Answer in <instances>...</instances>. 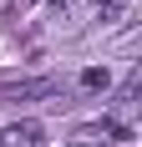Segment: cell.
<instances>
[{
	"label": "cell",
	"instance_id": "8992f818",
	"mask_svg": "<svg viewBox=\"0 0 142 147\" xmlns=\"http://www.w3.org/2000/svg\"><path fill=\"white\" fill-rule=\"evenodd\" d=\"M46 5H56V10H66V5H71V0H46Z\"/></svg>",
	"mask_w": 142,
	"mask_h": 147
},
{
	"label": "cell",
	"instance_id": "277c9868",
	"mask_svg": "<svg viewBox=\"0 0 142 147\" xmlns=\"http://www.w3.org/2000/svg\"><path fill=\"white\" fill-rule=\"evenodd\" d=\"M132 96H137V71L122 81V91H117V112H127V107H132Z\"/></svg>",
	"mask_w": 142,
	"mask_h": 147
},
{
	"label": "cell",
	"instance_id": "52a82bcc",
	"mask_svg": "<svg viewBox=\"0 0 142 147\" xmlns=\"http://www.w3.org/2000/svg\"><path fill=\"white\" fill-rule=\"evenodd\" d=\"M71 147H91V142H81V137H76V142H71Z\"/></svg>",
	"mask_w": 142,
	"mask_h": 147
},
{
	"label": "cell",
	"instance_id": "3957f363",
	"mask_svg": "<svg viewBox=\"0 0 142 147\" xmlns=\"http://www.w3.org/2000/svg\"><path fill=\"white\" fill-rule=\"evenodd\" d=\"M91 10H97V20H122L127 15V0H91Z\"/></svg>",
	"mask_w": 142,
	"mask_h": 147
},
{
	"label": "cell",
	"instance_id": "7a4b0ae2",
	"mask_svg": "<svg viewBox=\"0 0 142 147\" xmlns=\"http://www.w3.org/2000/svg\"><path fill=\"white\" fill-rule=\"evenodd\" d=\"M56 91H61L56 76H36V81H15L10 96H15V102H36V96H56Z\"/></svg>",
	"mask_w": 142,
	"mask_h": 147
},
{
	"label": "cell",
	"instance_id": "6da1fadb",
	"mask_svg": "<svg viewBox=\"0 0 142 147\" xmlns=\"http://www.w3.org/2000/svg\"><path fill=\"white\" fill-rule=\"evenodd\" d=\"M41 142H46V127L36 117H20V122H10L0 132V147H41Z\"/></svg>",
	"mask_w": 142,
	"mask_h": 147
},
{
	"label": "cell",
	"instance_id": "5b68a950",
	"mask_svg": "<svg viewBox=\"0 0 142 147\" xmlns=\"http://www.w3.org/2000/svg\"><path fill=\"white\" fill-rule=\"evenodd\" d=\"M81 86H107V71H97V66H91V71H81Z\"/></svg>",
	"mask_w": 142,
	"mask_h": 147
}]
</instances>
